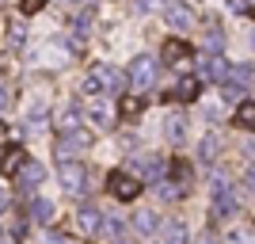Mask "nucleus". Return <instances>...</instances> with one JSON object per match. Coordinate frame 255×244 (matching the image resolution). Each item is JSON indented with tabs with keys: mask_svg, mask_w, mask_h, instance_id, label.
Segmentation results:
<instances>
[{
	"mask_svg": "<svg viewBox=\"0 0 255 244\" xmlns=\"http://www.w3.org/2000/svg\"><path fill=\"white\" fill-rule=\"evenodd\" d=\"M76 225H80V233L96 237L99 229H103V218H99L96 206H80V210H76Z\"/></svg>",
	"mask_w": 255,
	"mask_h": 244,
	"instance_id": "nucleus-12",
	"label": "nucleus"
},
{
	"mask_svg": "<svg viewBox=\"0 0 255 244\" xmlns=\"http://www.w3.org/2000/svg\"><path fill=\"white\" fill-rule=\"evenodd\" d=\"M88 115H92V122H96L99 130L115 126V111H111V103H107L103 96H88Z\"/></svg>",
	"mask_w": 255,
	"mask_h": 244,
	"instance_id": "nucleus-7",
	"label": "nucleus"
},
{
	"mask_svg": "<svg viewBox=\"0 0 255 244\" xmlns=\"http://www.w3.org/2000/svg\"><path fill=\"white\" fill-rule=\"evenodd\" d=\"M76 122H80V111H73V107H69V111L61 115V122H57V126H61V134H65V130H76Z\"/></svg>",
	"mask_w": 255,
	"mask_h": 244,
	"instance_id": "nucleus-23",
	"label": "nucleus"
},
{
	"mask_svg": "<svg viewBox=\"0 0 255 244\" xmlns=\"http://www.w3.org/2000/svg\"><path fill=\"white\" fill-rule=\"evenodd\" d=\"M233 122L240 130H255V103L252 99H240V107H236V115H233Z\"/></svg>",
	"mask_w": 255,
	"mask_h": 244,
	"instance_id": "nucleus-16",
	"label": "nucleus"
},
{
	"mask_svg": "<svg viewBox=\"0 0 255 244\" xmlns=\"http://www.w3.org/2000/svg\"><path fill=\"white\" fill-rule=\"evenodd\" d=\"M164 134H168V141H183V134H187V118H183V115H168V118H164Z\"/></svg>",
	"mask_w": 255,
	"mask_h": 244,
	"instance_id": "nucleus-18",
	"label": "nucleus"
},
{
	"mask_svg": "<svg viewBox=\"0 0 255 244\" xmlns=\"http://www.w3.org/2000/svg\"><path fill=\"white\" fill-rule=\"evenodd\" d=\"M23 38H27V27H23V23H15V27H11V42H23Z\"/></svg>",
	"mask_w": 255,
	"mask_h": 244,
	"instance_id": "nucleus-27",
	"label": "nucleus"
},
{
	"mask_svg": "<svg viewBox=\"0 0 255 244\" xmlns=\"http://www.w3.org/2000/svg\"><path fill=\"white\" fill-rule=\"evenodd\" d=\"M42 4L46 0H19V11L23 15H34V11H42Z\"/></svg>",
	"mask_w": 255,
	"mask_h": 244,
	"instance_id": "nucleus-25",
	"label": "nucleus"
},
{
	"mask_svg": "<svg viewBox=\"0 0 255 244\" xmlns=\"http://www.w3.org/2000/svg\"><path fill=\"white\" fill-rule=\"evenodd\" d=\"M229 69H233V65L225 61V57L210 53V57L202 61V80H217V84H225V80H229Z\"/></svg>",
	"mask_w": 255,
	"mask_h": 244,
	"instance_id": "nucleus-9",
	"label": "nucleus"
},
{
	"mask_svg": "<svg viewBox=\"0 0 255 244\" xmlns=\"http://www.w3.org/2000/svg\"><path fill=\"white\" fill-rule=\"evenodd\" d=\"M88 145H92V134L76 126V130H65L61 134V145L57 149H61V160H73V149H88Z\"/></svg>",
	"mask_w": 255,
	"mask_h": 244,
	"instance_id": "nucleus-8",
	"label": "nucleus"
},
{
	"mask_svg": "<svg viewBox=\"0 0 255 244\" xmlns=\"http://www.w3.org/2000/svg\"><path fill=\"white\" fill-rule=\"evenodd\" d=\"M107 191L115 195V199L129 202V199H137V195H141V180H137V176H129V172H111V176H107Z\"/></svg>",
	"mask_w": 255,
	"mask_h": 244,
	"instance_id": "nucleus-2",
	"label": "nucleus"
},
{
	"mask_svg": "<svg viewBox=\"0 0 255 244\" xmlns=\"http://www.w3.org/2000/svg\"><path fill=\"white\" fill-rule=\"evenodd\" d=\"M164 23H168L171 31H191V27H194V11L187 8V4H179V0H175V4H168V8H164Z\"/></svg>",
	"mask_w": 255,
	"mask_h": 244,
	"instance_id": "nucleus-5",
	"label": "nucleus"
},
{
	"mask_svg": "<svg viewBox=\"0 0 255 244\" xmlns=\"http://www.w3.org/2000/svg\"><path fill=\"white\" fill-rule=\"evenodd\" d=\"M23 149L19 145H8L4 153H0V176H19V168H23Z\"/></svg>",
	"mask_w": 255,
	"mask_h": 244,
	"instance_id": "nucleus-11",
	"label": "nucleus"
},
{
	"mask_svg": "<svg viewBox=\"0 0 255 244\" xmlns=\"http://www.w3.org/2000/svg\"><path fill=\"white\" fill-rule=\"evenodd\" d=\"M19 180H23V187H34V183L42 180V164H34V160H23Z\"/></svg>",
	"mask_w": 255,
	"mask_h": 244,
	"instance_id": "nucleus-20",
	"label": "nucleus"
},
{
	"mask_svg": "<svg viewBox=\"0 0 255 244\" xmlns=\"http://www.w3.org/2000/svg\"><path fill=\"white\" fill-rule=\"evenodd\" d=\"M46 244H76V241H73V237H65V233H50Z\"/></svg>",
	"mask_w": 255,
	"mask_h": 244,
	"instance_id": "nucleus-26",
	"label": "nucleus"
},
{
	"mask_svg": "<svg viewBox=\"0 0 255 244\" xmlns=\"http://www.w3.org/2000/svg\"><path fill=\"white\" fill-rule=\"evenodd\" d=\"M194 244H221V241H217L213 233H198V237H194Z\"/></svg>",
	"mask_w": 255,
	"mask_h": 244,
	"instance_id": "nucleus-28",
	"label": "nucleus"
},
{
	"mask_svg": "<svg viewBox=\"0 0 255 244\" xmlns=\"http://www.w3.org/2000/svg\"><path fill=\"white\" fill-rule=\"evenodd\" d=\"M248 153H252V157H255V141H252V145H248Z\"/></svg>",
	"mask_w": 255,
	"mask_h": 244,
	"instance_id": "nucleus-32",
	"label": "nucleus"
},
{
	"mask_svg": "<svg viewBox=\"0 0 255 244\" xmlns=\"http://www.w3.org/2000/svg\"><path fill=\"white\" fill-rule=\"evenodd\" d=\"M164 61H168V65L191 61V46L183 42V38H168V42H164Z\"/></svg>",
	"mask_w": 255,
	"mask_h": 244,
	"instance_id": "nucleus-13",
	"label": "nucleus"
},
{
	"mask_svg": "<svg viewBox=\"0 0 255 244\" xmlns=\"http://www.w3.org/2000/svg\"><path fill=\"white\" fill-rule=\"evenodd\" d=\"M225 244H255V237L244 233V229H236V233H229V241H225Z\"/></svg>",
	"mask_w": 255,
	"mask_h": 244,
	"instance_id": "nucleus-24",
	"label": "nucleus"
},
{
	"mask_svg": "<svg viewBox=\"0 0 255 244\" xmlns=\"http://www.w3.org/2000/svg\"><path fill=\"white\" fill-rule=\"evenodd\" d=\"M8 206H11V195H8V191H4V187H0V214L8 210Z\"/></svg>",
	"mask_w": 255,
	"mask_h": 244,
	"instance_id": "nucleus-29",
	"label": "nucleus"
},
{
	"mask_svg": "<svg viewBox=\"0 0 255 244\" xmlns=\"http://www.w3.org/2000/svg\"><path fill=\"white\" fill-rule=\"evenodd\" d=\"M221 42H225L221 27H217V23H210V27H206V46H210V50H221Z\"/></svg>",
	"mask_w": 255,
	"mask_h": 244,
	"instance_id": "nucleus-22",
	"label": "nucleus"
},
{
	"mask_svg": "<svg viewBox=\"0 0 255 244\" xmlns=\"http://www.w3.org/2000/svg\"><path fill=\"white\" fill-rule=\"evenodd\" d=\"M122 84H126V76L115 65H96L80 88H84V96H103V92H122Z\"/></svg>",
	"mask_w": 255,
	"mask_h": 244,
	"instance_id": "nucleus-1",
	"label": "nucleus"
},
{
	"mask_svg": "<svg viewBox=\"0 0 255 244\" xmlns=\"http://www.w3.org/2000/svg\"><path fill=\"white\" fill-rule=\"evenodd\" d=\"M31 218L46 225V222L53 218V202H50V199H34V202H31Z\"/></svg>",
	"mask_w": 255,
	"mask_h": 244,
	"instance_id": "nucleus-21",
	"label": "nucleus"
},
{
	"mask_svg": "<svg viewBox=\"0 0 255 244\" xmlns=\"http://www.w3.org/2000/svg\"><path fill=\"white\" fill-rule=\"evenodd\" d=\"M233 210H236V195H233V187H229L225 180H217V183H213V214H217V218H229Z\"/></svg>",
	"mask_w": 255,
	"mask_h": 244,
	"instance_id": "nucleus-6",
	"label": "nucleus"
},
{
	"mask_svg": "<svg viewBox=\"0 0 255 244\" xmlns=\"http://www.w3.org/2000/svg\"><path fill=\"white\" fill-rule=\"evenodd\" d=\"M4 103H8V92H4V88H0V107H4Z\"/></svg>",
	"mask_w": 255,
	"mask_h": 244,
	"instance_id": "nucleus-31",
	"label": "nucleus"
},
{
	"mask_svg": "<svg viewBox=\"0 0 255 244\" xmlns=\"http://www.w3.org/2000/svg\"><path fill=\"white\" fill-rule=\"evenodd\" d=\"M129 84H133V92H149V88L156 84V61L141 53L137 61L129 65Z\"/></svg>",
	"mask_w": 255,
	"mask_h": 244,
	"instance_id": "nucleus-3",
	"label": "nucleus"
},
{
	"mask_svg": "<svg viewBox=\"0 0 255 244\" xmlns=\"http://www.w3.org/2000/svg\"><path fill=\"white\" fill-rule=\"evenodd\" d=\"M248 187H252V191H255V168L248 172Z\"/></svg>",
	"mask_w": 255,
	"mask_h": 244,
	"instance_id": "nucleus-30",
	"label": "nucleus"
},
{
	"mask_svg": "<svg viewBox=\"0 0 255 244\" xmlns=\"http://www.w3.org/2000/svg\"><path fill=\"white\" fill-rule=\"evenodd\" d=\"M160 244H187V225L183 222H164L160 225Z\"/></svg>",
	"mask_w": 255,
	"mask_h": 244,
	"instance_id": "nucleus-14",
	"label": "nucleus"
},
{
	"mask_svg": "<svg viewBox=\"0 0 255 244\" xmlns=\"http://www.w3.org/2000/svg\"><path fill=\"white\" fill-rule=\"evenodd\" d=\"M141 111H145L141 96H122V103H118V115H122V118H137Z\"/></svg>",
	"mask_w": 255,
	"mask_h": 244,
	"instance_id": "nucleus-19",
	"label": "nucleus"
},
{
	"mask_svg": "<svg viewBox=\"0 0 255 244\" xmlns=\"http://www.w3.org/2000/svg\"><path fill=\"white\" fill-rule=\"evenodd\" d=\"M133 229H137V233H156V229H160V218L152 210H137V214H133Z\"/></svg>",
	"mask_w": 255,
	"mask_h": 244,
	"instance_id": "nucleus-17",
	"label": "nucleus"
},
{
	"mask_svg": "<svg viewBox=\"0 0 255 244\" xmlns=\"http://www.w3.org/2000/svg\"><path fill=\"white\" fill-rule=\"evenodd\" d=\"M61 187L69 195H80V191H88V168L84 164H76V160H61Z\"/></svg>",
	"mask_w": 255,
	"mask_h": 244,
	"instance_id": "nucleus-4",
	"label": "nucleus"
},
{
	"mask_svg": "<svg viewBox=\"0 0 255 244\" xmlns=\"http://www.w3.org/2000/svg\"><path fill=\"white\" fill-rule=\"evenodd\" d=\"M198 92H202V76H183L179 84L171 88V99H179V103H191V99H198Z\"/></svg>",
	"mask_w": 255,
	"mask_h": 244,
	"instance_id": "nucleus-10",
	"label": "nucleus"
},
{
	"mask_svg": "<svg viewBox=\"0 0 255 244\" xmlns=\"http://www.w3.org/2000/svg\"><path fill=\"white\" fill-rule=\"evenodd\" d=\"M217 153H221V138H217V134H206V138L198 141V160L213 164V160H217Z\"/></svg>",
	"mask_w": 255,
	"mask_h": 244,
	"instance_id": "nucleus-15",
	"label": "nucleus"
}]
</instances>
